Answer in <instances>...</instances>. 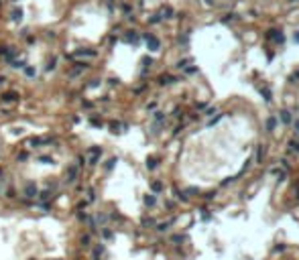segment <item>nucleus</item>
I'll return each instance as SVG.
<instances>
[{
	"label": "nucleus",
	"mask_w": 299,
	"mask_h": 260,
	"mask_svg": "<svg viewBox=\"0 0 299 260\" xmlns=\"http://www.w3.org/2000/svg\"><path fill=\"white\" fill-rule=\"evenodd\" d=\"M100 155H102V148L100 147H94L88 150V163L90 165H96L98 163V158H100Z\"/></svg>",
	"instance_id": "obj_1"
},
{
	"label": "nucleus",
	"mask_w": 299,
	"mask_h": 260,
	"mask_svg": "<svg viewBox=\"0 0 299 260\" xmlns=\"http://www.w3.org/2000/svg\"><path fill=\"white\" fill-rule=\"evenodd\" d=\"M147 45H149L151 51H157V49H159V41H157L155 37H151V35H149V37H147Z\"/></svg>",
	"instance_id": "obj_2"
},
{
	"label": "nucleus",
	"mask_w": 299,
	"mask_h": 260,
	"mask_svg": "<svg viewBox=\"0 0 299 260\" xmlns=\"http://www.w3.org/2000/svg\"><path fill=\"white\" fill-rule=\"evenodd\" d=\"M24 195H27V197H35V195H37V187H35L33 183H29V185L24 187Z\"/></svg>",
	"instance_id": "obj_3"
},
{
	"label": "nucleus",
	"mask_w": 299,
	"mask_h": 260,
	"mask_svg": "<svg viewBox=\"0 0 299 260\" xmlns=\"http://www.w3.org/2000/svg\"><path fill=\"white\" fill-rule=\"evenodd\" d=\"M16 98H18V96H16V94H12V91H10V94H4V96H2V100H6V102H14Z\"/></svg>",
	"instance_id": "obj_4"
},
{
	"label": "nucleus",
	"mask_w": 299,
	"mask_h": 260,
	"mask_svg": "<svg viewBox=\"0 0 299 260\" xmlns=\"http://www.w3.org/2000/svg\"><path fill=\"white\" fill-rule=\"evenodd\" d=\"M21 18H23V10H21V8L12 12V21H21Z\"/></svg>",
	"instance_id": "obj_5"
},
{
	"label": "nucleus",
	"mask_w": 299,
	"mask_h": 260,
	"mask_svg": "<svg viewBox=\"0 0 299 260\" xmlns=\"http://www.w3.org/2000/svg\"><path fill=\"white\" fill-rule=\"evenodd\" d=\"M24 71H27V75H29V77H35V75H37V71H35L33 67H24Z\"/></svg>",
	"instance_id": "obj_6"
},
{
	"label": "nucleus",
	"mask_w": 299,
	"mask_h": 260,
	"mask_svg": "<svg viewBox=\"0 0 299 260\" xmlns=\"http://www.w3.org/2000/svg\"><path fill=\"white\" fill-rule=\"evenodd\" d=\"M75 173H78V171L73 169V167L69 169V181H73V179H75Z\"/></svg>",
	"instance_id": "obj_7"
},
{
	"label": "nucleus",
	"mask_w": 299,
	"mask_h": 260,
	"mask_svg": "<svg viewBox=\"0 0 299 260\" xmlns=\"http://www.w3.org/2000/svg\"><path fill=\"white\" fill-rule=\"evenodd\" d=\"M12 67H24V61H12Z\"/></svg>",
	"instance_id": "obj_8"
},
{
	"label": "nucleus",
	"mask_w": 299,
	"mask_h": 260,
	"mask_svg": "<svg viewBox=\"0 0 299 260\" xmlns=\"http://www.w3.org/2000/svg\"><path fill=\"white\" fill-rule=\"evenodd\" d=\"M126 39H128V41H132V43H137V35H134V33H132V35H128Z\"/></svg>",
	"instance_id": "obj_9"
},
{
	"label": "nucleus",
	"mask_w": 299,
	"mask_h": 260,
	"mask_svg": "<svg viewBox=\"0 0 299 260\" xmlns=\"http://www.w3.org/2000/svg\"><path fill=\"white\" fill-rule=\"evenodd\" d=\"M114 163H116V158H110V161H108V165H106V167H108V169H112V167H114Z\"/></svg>",
	"instance_id": "obj_10"
},
{
	"label": "nucleus",
	"mask_w": 299,
	"mask_h": 260,
	"mask_svg": "<svg viewBox=\"0 0 299 260\" xmlns=\"http://www.w3.org/2000/svg\"><path fill=\"white\" fill-rule=\"evenodd\" d=\"M145 201H147V205H153V203H155V197H147Z\"/></svg>",
	"instance_id": "obj_11"
},
{
	"label": "nucleus",
	"mask_w": 299,
	"mask_h": 260,
	"mask_svg": "<svg viewBox=\"0 0 299 260\" xmlns=\"http://www.w3.org/2000/svg\"><path fill=\"white\" fill-rule=\"evenodd\" d=\"M153 189H155V191H161V183H153Z\"/></svg>",
	"instance_id": "obj_12"
},
{
	"label": "nucleus",
	"mask_w": 299,
	"mask_h": 260,
	"mask_svg": "<svg viewBox=\"0 0 299 260\" xmlns=\"http://www.w3.org/2000/svg\"><path fill=\"white\" fill-rule=\"evenodd\" d=\"M283 120H285V122H289V120H291V116H289V112H283Z\"/></svg>",
	"instance_id": "obj_13"
},
{
	"label": "nucleus",
	"mask_w": 299,
	"mask_h": 260,
	"mask_svg": "<svg viewBox=\"0 0 299 260\" xmlns=\"http://www.w3.org/2000/svg\"><path fill=\"white\" fill-rule=\"evenodd\" d=\"M0 83H4V77H0Z\"/></svg>",
	"instance_id": "obj_14"
}]
</instances>
